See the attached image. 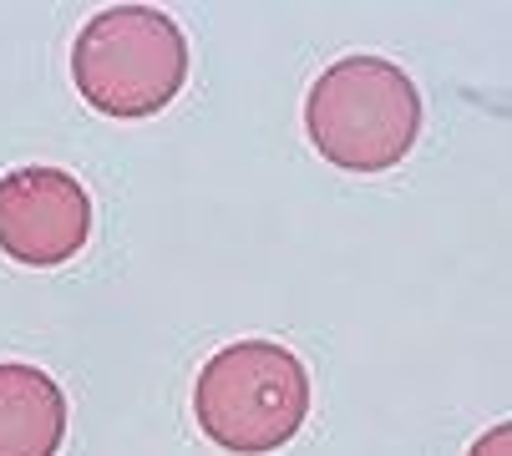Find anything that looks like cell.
Listing matches in <instances>:
<instances>
[{"mask_svg": "<svg viewBox=\"0 0 512 456\" xmlns=\"http://www.w3.org/2000/svg\"><path fill=\"white\" fill-rule=\"evenodd\" d=\"M421 87L406 66L355 51L330 61L305 92V137L340 173L376 178L411 158L421 137Z\"/></svg>", "mask_w": 512, "mask_h": 456, "instance_id": "1", "label": "cell"}, {"mask_svg": "<svg viewBox=\"0 0 512 456\" xmlns=\"http://www.w3.org/2000/svg\"><path fill=\"white\" fill-rule=\"evenodd\" d=\"M198 431L229 456H269L310 416V370L279 340H234L213 350L193 380Z\"/></svg>", "mask_w": 512, "mask_h": 456, "instance_id": "2", "label": "cell"}, {"mask_svg": "<svg viewBox=\"0 0 512 456\" xmlns=\"http://www.w3.org/2000/svg\"><path fill=\"white\" fill-rule=\"evenodd\" d=\"M71 82L102 117H158L188 82V36L158 6H107L71 41Z\"/></svg>", "mask_w": 512, "mask_h": 456, "instance_id": "3", "label": "cell"}, {"mask_svg": "<svg viewBox=\"0 0 512 456\" xmlns=\"http://www.w3.org/2000/svg\"><path fill=\"white\" fill-rule=\"evenodd\" d=\"M92 239V193L66 168H16L0 178V254L21 269H56Z\"/></svg>", "mask_w": 512, "mask_h": 456, "instance_id": "4", "label": "cell"}, {"mask_svg": "<svg viewBox=\"0 0 512 456\" xmlns=\"http://www.w3.org/2000/svg\"><path fill=\"white\" fill-rule=\"evenodd\" d=\"M66 391L31 360H0V456H56L66 441Z\"/></svg>", "mask_w": 512, "mask_h": 456, "instance_id": "5", "label": "cell"}, {"mask_svg": "<svg viewBox=\"0 0 512 456\" xmlns=\"http://www.w3.org/2000/svg\"><path fill=\"white\" fill-rule=\"evenodd\" d=\"M467 456H512V421L487 426V431L467 446Z\"/></svg>", "mask_w": 512, "mask_h": 456, "instance_id": "6", "label": "cell"}]
</instances>
